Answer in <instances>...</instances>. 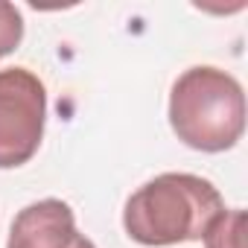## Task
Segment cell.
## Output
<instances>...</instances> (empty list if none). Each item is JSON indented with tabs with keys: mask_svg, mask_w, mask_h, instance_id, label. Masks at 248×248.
I'll return each instance as SVG.
<instances>
[{
	"mask_svg": "<svg viewBox=\"0 0 248 248\" xmlns=\"http://www.w3.org/2000/svg\"><path fill=\"white\" fill-rule=\"evenodd\" d=\"M225 210L222 193L202 175L164 172L138 187L123 207L126 233L149 248L199 242Z\"/></svg>",
	"mask_w": 248,
	"mask_h": 248,
	"instance_id": "obj_1",
	"label": "cell"
},
{
	"mask_svg": "<svg viewBox=\"0 0 248 248\" xmlns=\"http://www.w3.org/2000/svg\"><path fill=\"white\" fill-rule=\"evenodd\" d=\"M170 126L196 152L233 149L245 132V91L239 79L213 64L184 70L170 91Z\"/></svg>",
	"mask_w": 248,
	"mask_h": 248,
	"instance_id": "obj_2",
	"label": "cell"
},
{
	"mask_svg": "<svg viewBox=\"0 0 248 248\" xmlns=\"http://www.w3.org/2000/svg\"><path fill=\"white\" fill-rule=\"evenodd\" d=\"M47 88L30 67L0 70V170L32 161L44 140Z\"/></svg>",
	"mask_w": 248,
	"mask_h": 248,
	"instance_id": "obj_3",
	"label": "cell"
},
{
	"mask_svg": "<svg viewBox=\"0 0 248 248\" xmlns=\"http://www.w3.org/2000/svg\"><path fill=\"white\" fill-rule=\"evenodd\" d=\"M6 248H96L76 228V213L62 199H41L18 210Z\"/></svg>",
	"mask_w": 248,
	"mask_h": 248,
	"instance_id": "obj_4",
	"label": "cell"
},
{
	"mask_svg": "<svg viewBox=\"0 0 248 248\" xmlns=\"http://www.w3.org/2000/svg\"><path fill=\"white\" fill-rule=\"evenodd\" d=\"M202 239L204 248H245V210H222Z\"/></svg>",
	"mask_w": 248,
	"mask_h": 248,
	"instance_id": "obj_5",
	"label": "cell"
},
{
	"mask_svg": "<svg viewBox=\"0 0 248 248\" xmlns=\"http://www.w3.org/2000/svg\"><path fill=\"white\" fill-rule=\"evenodd\" d=\"M24 41V15L15 3L0 0V59L9 56L12 50H18V44Z\"/></svg>",
	"mask_w": 248,
	"mask_h": 248,
	"instance_id": "obj_6",
	"label": "cell"
}]
</instances>
